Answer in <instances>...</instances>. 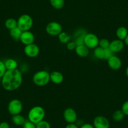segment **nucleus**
Listing matches in <instances>:
<instances>
[{
	"instance_id": "obj_22",
	"label": "nucleus",
	"mask_w": 128,
	"mask_h": 128,
	"mask_svg": "<svg viewBox=\"0 0 128 128\" xmlns=\"http://www.w3.org/2000/svg\"><path fill=\"white\" fill-rule=\"evenodd\" d=\"M52 6L56 10H61L65 5V0H49Z\"/></svg>"
},
{
	"instance_id": "obj_16",
	"label": "nucleus",
	"mask_w": 128,
	"mask_h": 128,
	"mask_svg": "<svg viewBox=\"0 0 128 128\" xmlns=\"http://www.w3.org/2000/svg\"><path fill=\"white\" fill-rule=\"evenodd\" d=\"M4 66H5L6 70H12L17 69L18 64V62L14 58H7L4 62Z\"/></svg>"
},
{
	"instance_id": "obj_28",
	"label": "nucleus",
	"mask_w": 128,
	"mask_h": 128,
	"mask_svg": "<svg viewBox=\"0 0 128 128\" xmlns=\"http://www.w3.org/2000/svg\"><path fill=\"white\" fill-rule=\"evenodd\" d=\"M6 71L4 62L0 60V77H2Z\"/></svg>"
},
{
	"instance_id": "obj_33",
	"label": "nucleus",
	"mask_w": 128,
	"mask_h": 128,
	"mask_svg": "<svg viewBox=\"0 0 128 128\" xmlns=\"http://www.w3.org/2000/svg\"><path fill=\"white\" fill-rule=\"evenodd\" d=\"M65 128H79V126L76 123H70L67 124Z\"/></svg>"
},
{
	"instance_id": "obj_7",
	"label": "nucleus",
	"mask_w": 128,
	"mask_h": 128,
	"mask_svg": "<svg viewBox=\"0 0 128 128\" xmlns=\"http://www.w3.org/2000/svg\"><path fill=\"white\" fill-rule=\"evenodd\" d=\"M99 39L92 33H87L84 36V45L89 49H94L99 46Z\"/></svg>"
},
{
	"instance_id": "obj_13",
	"label": "nucleus",
	"mask_w": 128,
	"mask_h": 128,
	"mask_svg": "<svg viewBox=\"0 0 128 128\" xmlns=\"http://www.w3.org/2000/svg\"><path fill=\"white\" fill-rule=\"evenodd\" d=\"M124 42L119 39H116L110 42L109 48L114 53H119L121 52L124 48Z\"/></svg>"
},
{
	"instance_id": "obj_26",
	"label": "nucleus",
	"mask_w": 128,
	"mask_h": 128,
	"mask_svg": "<svg viewBox=\"0 0 128 128\" xmlns=\"http://www.w3.org/2000/svg\"><path fill=\"white\" fill-rule=\"evenodd\" d=\"M36 128H51V125L48 121L43 120L36 124Z\"/></svg>"
},
{
	"instance_id": "obj_17",
	"label": "nucleus",
	"mask_w": 128,
	"mask_h": 128,
	"mask_svg": "<svg viewBox=\"0 0 128 128\" xmlns=\"http://www.w3.org/2000/svg\"><path fill=\"white\" fill-rule=\"evenodd\" d=\"M116 36L118 39L124 41L128 34V30L126 27L120 26L116 30Z\"/></svg>"
},
{
	"instance_id": "obj_19",
	"label": "nucleus",
	"mask_w": 128,
	"mask_h": 128,
	"mask_svg": "<svg viewBox=\"0 0 128 128\" xmlns=\"http://www.w3.org/2000/svg\"><path fill=\"white\" fill-rule=\"evenodd\" d=\"M22 32H23L17 26L16 28H14L10 30V35L14 41H20Z\"/></svg>"
},
{
	"instance_id": "obj_31",
	"label": "nucleus",
	"mask_w": 128,
	"mask_h": 128,
	"mask_svg": "<svg viewBox=\"0 0 128 128\" xmlns=\"http://www.w3.org/2000/svg\"><path fill=\"white\" fill-rule=\"evenodd\" d=\"M66 46H67V48L68 50L72 51V50H75L77 45H76L74 41H70L69 42L66 44Z\"/></svg>"
},
{
	"instance_id": "obj_10",
	"label": "nucleus",
	"mask_w": 128,
	"mask_h": 128,
	"mask_svg": "<svg viewBox=\"0 0 128 128\" xmlns=\"http://www.w3.org/2000/svg\"><path fill=\"white\" fill-rule=\"evenodd\" d=\"M63 116H64V120L68 124L76 123L77 120V114L73 108H68L65 109Z\"/></svg>"
},
{
	"instance_id": "obj_27",
	"label": "nucleus",
	"mask_w": 128,
	"mask_h": 128,
	"mask_svg": "<svg viewBox=\"0 0 128 128\" xmlns=\"http://www.w3.org/2000/svg\"><path fill=\"white\" fill-rule=\"evenodd\" d=\"M114 55V53L109 48V47L108 48L104 49V59L105 60H108L109 58H110Z\"/></svg>"
},
{
	"instance_id": "obj_30",
	"label": "nucleus",
	"mask_w": 128,
	"mask_h": 128,
	"mask_svg": "<svg viewBox=\"0 0 128 128\" xmlns=\"http://www.w3.org/2000/svg\"><path fill=\"white\" fill-rule=\"evenodd\" d=\"M23 128H36V124L32 122L29 120H26L23 125Z\"/></svg>"
},
{
	"instance_id": "obj_5",
	"label": "nucleus",
	"mask_w": 128,
	"mask_h": 128,
	"mask_svg": "<svg viewBox=\"0 0 128 128\" xmlns=\"http://www.w3.org/2000/svg\"><path fill=\"white\" fill-rule=\"evenodd\" d=\"M23 104L18 99H13L9 102L8 105V110L12 116L21 114L23 110Z\"/></svg>"
},
{
	"instance_id": "obj_2",
	"label": "nucleus",
	"mask_w": 128,
	"mask_h": 128,
	"mask_svg": "<svg viewBox=\"0 0 128 128\" xmlns=\"http://www.w3.org/2000/svg\"><path fill=\"white\" fill-rule=\"evenodd\" d=\"M45 110L42 106H36L31 108L28 113V120L36 124L39 122L44 120Z\"/></svg>"
},
{
	"instance_id": "obj_14",
	"label": "nucleus",
	"mask_w": 128,
	"mask_h": 128,
	"mask_svg": "<svg viewBox=\"0 0 128 128\" xmlns=\"http://www.w3.org/2000/svg\"><path fill=\"white\" fill-rule=\"evenodd\" d=\"M50 81L55 84H60L64 80V77L61 72L54 71L50 74Z\"/></svg>"
},
{
	"instance_id": "obj_4",
	"label": "nucleus",
	"mask_w": 128,
	"mask_h": 128,
	"mask_svg": "<svg viewBox=\"0 0 128 128\" xmlns=\"http://www.w3.org/2000/svg\"><path fill=\"white\" fill-rule=\"evenodd\" d=\"M18 27L22 31H29L33 26L34 20L30 15L28 14H22L17 20Z\"/></svg>"
},
{
	"instance_id": "obj_24",
	"label": "nucleus",
	"mask_w": 128,
	"mask_h": 128,
	"mask_svg": "<svg viewBox=\"0 0 128 128\" xmlns=\"http://www.w3.org/2000/svg\"><path fill=\"white\" fill-rule=\"evenodd\" d=\"M124 116H125V115H124L123 112L121 110V109L120 110H116L112 114V119L116 122L121 121L124 119Z\"/></svg>"
},
{
	"instance_id": "obj_32",
	"label": "nucleus",
	"mask_w": 128,
	"mask_h": 128,
	"mask_svg": "<svg viewBox=\"0 0 128 128\" xmlns=\"http://www.w3.org/2000/svg\"><path fill=\"white\" fill-rule=\"evenodd\" d=\"M79 128H94L93 124H89V123H84L80 126Z\"/></svg>"
},
{
	"instance_id": "obj_8",
	"label": "nucleus",
	"mask_w": 128,
	"mask_h": 128,
	"mask_svg": "<svg viewBox=\"0 0 128 128\" xmlns=\"http://www.w3.org/2000/svg\"><path fill=\"white\" fill-rule=\"evenodd\" d=\"M40 48L36 44H34L26 45L24 48V53L30 58H35L40 54Z\"/></svg>"
},
{
	"instance_id": "obj_18",
	"label": "nucleus",
	"mask_w": 128,
	"mask_h": 128,
	"mask_svg": "<svg viewBox=\"0 0 128 128\" xmlns=\"http://www.w3.org/2000/svg\"><path fill=\"white\" fill-rule=\"evenodd\" d=\"M12 120L14 124L18 126H23V124L26 122V119L23 116L20 114L12 116Z\"/></svg>"
},
{
	"instance_id": "obj_25",
	"label": "nucleus",
	"mask_w": 128,
	"mask_h": 128,
	"mask_svg": "<svg viewBox=\"0 0 128 128\" xmlns=\"http://www.w3.org/2000/svg\"><path fill=\"white\" fill-rule=\"evenodd\" d=\"M110 42H109V40H108L107 38H102L99 40V46H100V48L103 49L108 48L109 47Z\"/></svg>"
},
{
	"instance_id": "obj_12",
	"label": "nucleus",
	"mask_w": 128,
	"mask_h": 128,
	"mask_svg": "<svg viewBox=\"0 0 128 128\" xmlns=\"http://www.w3.org/2000/svg\"><path fill=\"white\" fill-rule=\"evenodd\" d=\"M108 65L113 70H118L122 67V61L120 58L114 55L108 60Z\"/></svg>"
},
{
	"instance_id": "obj_15",
	"label": "nucleus",
	"mask_w": 128,
	"mask_h": 128,
	"mask_svg": "<svg viewBox=\"0 0 128 128\" xmlns=\"http://www.w3.org/2000/svg\"><path fill=\"white\" fill-rule=\"evenodd\" d=\"M75 52L78 56L84 58L88 56L89 54V48H87L85 45H78L76 46Z\"/></svg>"
},
{
	"instance_id": "obj_23",
	"label": "nucleus",
	"mask_w": 128,
	"mask_h": 128,
	"mask_svg": "<svg viewBox=\"0 0 128 128\" xmlns=\"http://www.w3.org/2000/svg\"><path fill=\"white\" fill-rule=\"evenodd\" d=\"M94 55L96 58L103 60L104 59V49L98 46L94 50Z\"/></svg>"
},
{
	"instance_id": "obj_36",
	"label": "nucleus",
	"mask_w": 128,
	"mask_h": 128,
	"mask_svg": "<svg viewBox=\"0 0 128 128\" xmlns=\"http://www.w3.org/2000/svg\"><path fill=\"white\" fill-rule=\"evenodd\" d=\"M126 75L127 77L128 78V66L127 67V68H126Z\"/></svg>"
},
{
	"instance_id": "obj_35",
	"label": "nucleus",
	"mask_w": 128,
	"mask_h": 128,
	"mask_svg": "<svg viewBox=\"0 0 128 128\" xmlns=\"http://www.w3.org/2000/svg\"><path fill=\"white\" fill-rule=\"evenodd\" d=\"M124 44H125V45H126L127 46H128V35H127L126 38H125V40H124Z\"/></svg>"
},
{
	"instance_id": "obj_9",
	"label": "nucleus",
	"mask_w": 128,
	"mask_h": 128,
	"mask_svg": "<svg viewBox=\"0 0 128 128\" xmlns=\"http://www.w3.org/2000/svg\"><path fill=\"white\" fill-rule=\"evenodd\" d=\"M94 128H110V122L109 119L103 116L96 117L93 120Z\"/></svg>"
},
{
	"instance_id": "obj_11",
	"label": "nucleus",
	"mask_w": 128,
	"mask_h": 128,
	"mask_svg": "<svg viewBox=\"0 0 128 128\" xmlns=\"http://www.w3.org/2000/svg\"><path fill=\"white\" fill-rule=\"evenodd\" d=\"M20 41L24 46L34 44L35 42V35L30 30L24 31L22 32Z\"/></svg>"
},
{
	"instance_id": "obj_3",
	"label": "nucleus",
	"mask_w": 128,
	"mask_h": 128,
	"mask_svg": "<svg viewBox=\"0 0 128 128\" xmlns=\"http://www.w3.org/2000/svg\"><path fill=\"white\" fill-rule=\"evenodd\" d=\"M50 74L48 71L44 70L38 71L33 76V82L34 84L38 87H44L46 86L50 81Z\"/></svg>"
},
{
	"instance_id": "obj_37",
	"label": "nucleus",
	"mask_w": 128,
	"mask_h": 128,
	"mask_svg": "<svg viewBox=\"0 0 128 128\" xmlns=\"http://www.w3.org/2000/svg\"><path fill=\"white\" fill-rule=\"evenodd\" d=\"M1 81H2V77H0V82H1Z\"/></svg>"
},
{
	"instance_id": "obj_21",
	"label": "nucleus",
	"mask_w": 128,
	"mask_h": 128,
	"mask_svg": "<svg viewBox=\"0 0 128 128\" xmlns=\"http://www.w3.org/2000/svg\"><path fill=\"white\" fill-rule=\"evenodd\" d=\"M58 38L59 42L62 44H67L71 40L70 35H69L67 32H62L61 34L58 36Z\"/></svg>"
},
{
	"instance_id": "obj_29",
	"label": "nucleus",
	"mask_w": 128,
	"mask_h": 128,
	"mask_svg": "<svg viewBox=\"0 0 128 128\" xmlns=\"http://www.w3.org/2000/svg\"><path fill=\"white\" fill-rule=\"evenodd\" d=\"M121 110L125 116H128V100H126L122 104L121 107Z\"/></svg>"
},
{
	"instance_id": "obj_6",
	"label": "nucleus",
	"mask_w": 128,
	"mask_h": 128,
	"mask_svg": "<svg viewBox=\"0 0 128 128\" xmlns=\"http://www.w3.org/2000/svg\"><path fill=\"white\" fill-rule=\"evenodd\" d=\"M46 34L52 36H58L62 31V26L56 22H50L46 26L45 28Z\"/></svg>"
},
{
	"instance_id": "obj_34",
	"label": "nucleus",
	"mask_w": 128,
	"mask_h": 128,
	"mask_svg": "<svg viewBox=\"0 0 128 128\" xmlns=\"http://www.w3.org/2000/svg\"><path fill=\"white\" fill-rule=\"evenodd\" d=\"M0 128H10V126L7 122H2L0 123Z\"/></svg>"
},
{
	"instance_id": "obj_20",
	"label": "nucleus",
	"mask_w": 128,
	"mask_h": 128,
	"mask_svg": "<svg viewBox=\"0 0 128 128\" xmlns=\"http://www.w3.org/2000/svg\"><path fill=\"white\" fill-rule=\"evenodd\" d=\"M4 26H5V27L7 29L11 30L13 29L14 28H16L18 26V22H17L16 20H15L14 18H8V19H7L5 21Z\"/></svg>"
},
{
	"instance_id": "obj_1",
	"label": "nucleus",
	"mask_w": 128,
	"mask_h": 128,
	"mask_svg": "<svg viewBox=\"0 0 128 128\" xmlns=\"http://www.w3.org/2000/svg\"><path fill=\"white\" fill-rule=\"evenodd\" d=\"M23 82V75L19 69L6 70L2 77V87L7 91H14L21 87Z\"/></svg>"
}]
</instances>
